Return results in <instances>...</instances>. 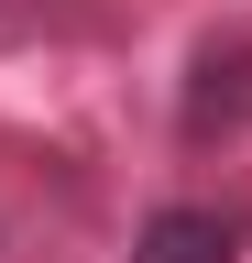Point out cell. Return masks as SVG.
<instances>
[{
  "label": "cell",
  "instance_id": "obj_2",
  "mask_svg": "<svg viewBox=\"0 0 252 263\" xmlns=\"http://www.w3.org/2000/svg\"><path fill=\"white\" fill-rule=\"evenodd\" d=\"M241 197H165L132 230V263H241Z\"/></svg>",
  "mask_w": 252,
  "mask_h": 263
},
{
  "label": "cell",
  "instance_id": "obj_1",
  "mask_svg": "<svg viewBox=\"0 0 252 263\" xmlns=\"http://www.w3.org/2000/svg\"><path fill=\"white\" fill-rule=\"evenodd\" d=\"M176 132H186V143H230V132H252V33H208V44H198L186 99H176Z\"/></svg>",
  "mask_w": 252,
  "mask_h": 263
}]
</instances>
